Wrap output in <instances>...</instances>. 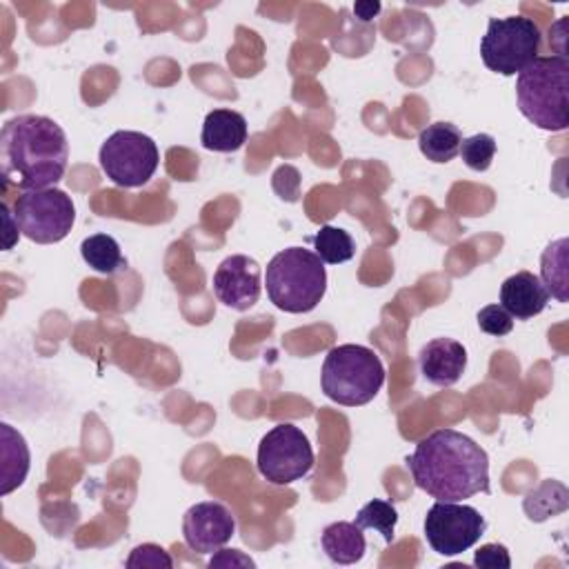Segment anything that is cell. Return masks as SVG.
Instances as JSON below:
<instances>
[{
    "mask_svg": "<svg viewBox=\"0 0 569 569\" xmlns=\"http://www.w3.org/2000/svg\"><path fill=\"white\" fill-rule=\"evenodd\" d=\"M407 467L418 489L445 502H460L476 493H489V456L467 433L436 429L422 438Z\"/></svg>",
    "mask_w": 569,
    "mask_h": 569,
    "instance_id": "6da1fadb",
    "label": "cell"
},
{
    "mask_svg": "<svg viewBox=\"0 0 569 569\" xmlns=\"http://www.w3.org/2000/svg\"><path fill=\"white\" fill-rule=\"evenodd\" d=\"M69 160V142L62 127L36 113H22L4 122L0 131L2 178L20 187L44 189L62 180Z\"/></svg>",
    "mask_w": 569,
    "mask_h": 569,
    "instance_id": "7a4b0ae2",
    "label": "cell"
},
{
    "mask_svg": "<svg viewBox=\"0 0 569 569\" xmlns=\"http://www.w3.org/2000/svg\"><path fill=\"white\" fill-rule=\"evenodd\" d=\"M520 113L545 131L569 127V60L567 56H538L516 78Z\"/></svg>",
    "mask_w": 569,
    "mask_h": 569,
    "instance_id": "3957f363",
    "label": "cell"
},
{
    "mask_svg": "<svg viewBox=\"0 0 569 569\" xmlns=\"http://www.w3.org/2000/svg\"><path fill=\"white\" fill-rule=\"evenodd\" d=\"M269 300L287 313H307L318 307L327 291L325 262L316 251L289 247L278 251L264 276Z\"/></svg>",
    "mask_w": 569,
    "mask_h": 569,
    "instance_id": "277c9868",
    "label": "cell"
},
{
    "mask_svg": "<svg viewBox=\"0 0 569 569\" xmlns=\"http://www.w3.org/2000/svg\"><path fill=\"white\" fill-rule=\"evenodd\" d=\"M320 382L329 400L345 407H362L385 385V367L369 347L338 345L325 356Z\"/></svg>",
    "mask_w": 569,
    "mask_h": 569,
    "instance_id": "5b68a950",
    "label": "cell"
},
{
    "mask_svg": "<svg viewBox=\"0 0 569 569\" xmlns=\"http://www.w3.org/2000/svg\"><path fill=\"white\" fill-rule=\"evenodd\" d=\"M540 44L542 33L531 18H491L480 40V58L489 71L516 76L538 58Z\"/></svg>",
    "mask_w": 569,
    "mask_h": 569,
    "instance_id": "8992f818",
    "label": "cell"
},
{
    "mask_svg": "<svg viewBox=\"0 0 569 569\" xmlns=\"http://www.w3.org/2000/svg\"><path fill=\"white\" fill-rule=\"evenodd\" d=\"M16 222L29 240L53 244L69 236L76 222L73 200L56 187L22 191L13 202Z\"/></svg>",
    "mask_w": 569,
    "mask_h": 569,
    "instance_id": "52a82bcc",
    "label": "cell"
},
{
    "mask_svg": "<svg viewBox=\"0 0 569 569\" xmlns=\"http://www.w3.org/2000/svg\"><path fill=\"white\" fill-rule=\"evenodd\" d=\"M102 173L118 187L136 189L147 184L158 169V147L153 138L140 131H116L111 133L98 153Z\"/></svg>",
    "mask_w": 569,
    "mask_h": 569,
    "instance_id": "ba28073f",
    "label": "cell"
},
{
    "mask_svg": "<svg viewBox=\"0 0 569 569\" xmlns=\"http://www.w3.org/2000/svg\"><path fill=\"white\" fill-rule=\"evenodd\" d=\"M313 467L309 438L291 422L269 429L258 445V471L271 485H291L305 478Z\"/></svg>",
    "mask_w": 569,
    "mask_h": 569,
    "instance_id": "9c48e42d",
    "label": "cell"
},
{
    "mask_svg": "<svg viewBox=\"0 0 569 569\" xmlns=\"http://www.w3.org/2000/svg\"><path fill=\"white\" fill-rule=\"evenodd\" d=\"M485 529L482 513L471 505L436 500L425 516V538L440 556H458L471 549Z\"/></svg>",
    "mask_w": 569,
    "mask_h": 569,
    "instance_id": "30bf717a",
    "label": "cell"
},
{
    "mask_svg": "<svg viewBox=\"0 0 569 569\" xmlns=\"http://www.w3.org/2000/svg\"><path fill=\"white\" fill-rule=\"evenodd\" d=\"M236 533L233 513L216 500L196 502L184 511L182 538L196 553H216Z\"/></svg>",
    "mask_w": 569,
    "mask_h": 569,
    "instance_id": "8fae6325",
    "label": "cell"
},
{
    "mask_svg": "<svg viewBox=\"0 0 569 569\" xmlns=\"http://www.w3.org/2000/svg\"><path fill=\"white\" fill-rule=\"evenodd\" d=\"M211 287L222 305L236 311H247L260 298V264L249 256L233 253L218 264Z\"/></svg>",
    "mask_w": 569,
    "mask_h": 569,
    "instance_id": "7c38bea8",
    "label": "cell"
},
{
    "mask_svg": "<svg viewBox=\"0 0 569 569\" xmlns=\"http://www.w3.org/2000/svg\"><path fill=\"white\" fill-rule=\"evenodd\" d=\"M418 362L427 382L451 387L467 369V349L453 338H433L420 349Z\"/></svg>",
    "mask_w": 569,
    "mask_h": 569,
    "instance_id": "4fadbf2b",
    "label": "cell"
},
{
    "mask_svg": "<svg viewBox=\"0 0 569 569\" xmlns=\"http://www.w3.org/2000/svg\"><path fill=\"white\" fill-rule=\"evenodd\" d=\"M549 302V293L540 278L531 271H518L509 276L500 287V307L518 320L538 316Z\"/></svg>",
    "mask_w": 569,
    "mask_h": 569,
    "instance_id": "5bb4252c",
    "label": "cell"
},
{
    "mask_svg": "<svg viewBox=\"0 0 569 569\" xmlns=\"http://www.w3.org/2000/svg\"><path fill=\"white\" fill-rule=\"evenodd\" d=\"M200 142L209 151L231 153L247 142V120L231 109H213L202 122Z\"/></svg>",
    "mask_w": 569,
    "mask_h": 569,
    "instance_id": "9a60e30c",
    "label": "cell"
},
{
    "mask_svg": "<svg viewBox=\"0 0 569 569\" xmlns=\"http://www.w3.org/2000/svg\"><path fill=\"white\" fill-rule=\"evenodd\" d=\"M320 545H322V551L329 556V560L336 565H353L365 556V549H367L362 529L356 522H347V520L327 525L322 529Z\"/></svg>",
    "mask_w": 569,
    "mask_h": 569,
    "instance_id": "2e32d148",
    "label": "cell"
},
{
    "mask_svg": "<svg viewBox=\"0 0 569 569\" xmlns=\"http://www.w3.org/2000/svg\"><path fill=\"white\" fill-rule=\"evenodd\" d=\"M0 456H2V496L18 489L29 473V447L11 425H0Z\"/></svg>",
    "mask_w": 569,
    "mask_h": 569,
    "instance_id": "e0dca14e",
    "label": "cell"
},
{
    "mask_svg": "<svg viewBox=\"0 0 569 569\" xmlns=\"http://www.w3.org/2000/svg\"><path fill=\"white\" fill-rule=\"evenodd\" d=\"M540 282L558 302L569 300V240L558 238L547 244L540 258Z\"/></svg>",
    "mask_w": 569,
    "mask_h": 569,
    "instance_id": "ac0fdd59",
    "label": "cell"
},
{
    "mask_svg": "<svg viewBox=\"0 0 569 569\" xmlns=\"http://www.w3.org/2000/svg\"><path fill=\"white\" fill-rule=\"evenodd\" d=\"M522 509L533 522L565 513L569 509V489L560 480L547 478L525 496Z\"/></svg>",
    "mask_w": 569,
    "mask_h": 569,
    "instance_id": "d6986e66",
    "label": "cell"
},
{
    "mask_svg": "<svg viewBox=\"0 0 569 569\" xmlns=\"http://www.w3.org/2000/svg\"><path fill=\"white\" fill-rule=\"evenodd\" d=\"M460 142H462V136H460V129L451 122H433L429 127H425L418 136V147H420V153L431 160V162H449L458 156V149H460Z\"/></svg>",
    "mask_w": 569,
    "mask_h": 569,
    "instance_id": "ffe728a7",
    "label": "cell"
},
{
    "mask_svg": "<svg viewBox=\"0 0 569 569\" xmlns=\"http://www.w3.org/2000/svg\"><path fill=\"white\" fill-rule=\"evenodd\" d=\"M82 260L98 273L113 276L127 267V260L120 251V244L109 233H93L80 244Z\"/></svg>",
    "mask_w": 569,
    "mask_h": 569,
    "instance_id": "44dd1931",
    "label": "cell"
},
{
    "mask_svg": "<svg viewBox=\"0 0 569 569\" xmlns=\"http://www.w3.org/2000/svg\"><path fill=\"white\" fill-rule=\"evenodd\" d=\"M313 249H316V256L327 264L347 262L356 253L353 238L345 229L331 227V224H325L318 229V233L313 236Z\"/></svg>",
    "mask_w": 569,
    "mask_h": 569,
    "instance_id": "7402d4cb",
    "label": "cell"
},
{
    "mask_svg": "<svg viewBox=\"0 0 569 569\" xmlns=\"http://www.w3.org/2000/svg\"><path fill=\"white\" fill-rule=\"evenodd\" d=\"M360 529H373L378 531L385 542H391L393 540V533H396V522H398V511L396 507L389 502V500H380V498H373L369 500L367 505L360 507L356 520H353Z\"/></svg>",
    "mask_w": 569,
    "mask_h": 569,
    "instance_id": "603a6c76",
    "label": "cell"
},
{
    "mask_svg": "<svg viewBox=\"0 0 569 569\" xmlns=\"http://www.w3.org/2000/svg\"><path fill=\"white\" fill-rule=\"evenodd\" d=\"M458 153L469 169L487 171L496 156V140L489 133H476V136L462 138Z\"/></svg>",
    "mask_w": 569,
    "mask_h": 569,
    "instance_id": "cb8c5ba5",
    "label": "cell"
},
{
    "mask_svg": "<svg viewBox=\"0 0 569 569\" xmlns=\"http://www.w3.org/2000/svg\"><path fill=\"white\" fill-rule=\"evenodd\" d=\"M124 565L129 569H142V567H149V569H171L173 567V558L160 545L144 542V545H138L136 549H131V553H129Z\"/></svg>",
    "mask_w": 569,
    "mask_h": 569,
    "instance_id": "d4e9b609",
    "label": "cell"
},
{
    "mask_svg": "<svg viewBox=\"0 0 569 569\" xmlns=\"http://www.w3.org/2000/svg\"><path fill=\"white\" fill-rule=\"evenodd\" d=\"M478 327L489 336H507L513 329V318L500 305H487L478 311Z\"/></svg>",
    "mask_w": 569,
    "mask_h": 569,
    "instance_id": "484cf974",
    "label": "cell"
},
{
    "mask_svg": "<svg viewBox=\"0 0 569 569\" xmlns=\"http://www.w3.org/2000/svg\"><path fill=\"white\" fill-rule=\"evenodd\" d=\"M473 565L476 567H487V569H509L511 567V558L505 545L498 542H489L482 545L476 556H473Z\"/></svg>",
    "mask_w": 569,
    "mask_h": 569,
    "instance_id": "4316f807",
    "label": "cell"
},
{
    "mask_svg": "<svg viewBox=\"0 0 569 569\" xmlns=\"http://www.w3.org/2000/svg\"><path fill=\"white\" fill-rule=\"evenodd\" d=\"M256 562L238 549H218L209 560V567H253Z\"/></svg>",
    "mask_w": 569,
    "mask_h": 569,
    "instance_id": "83f0119b",
    "label": "cell"
},
{
    "mask_svg": "<svg viewBox=\"0 0 569 569\" xmlns=\"http://www.w3.org/2000/svg\"><path fill=\"white\" fill-rule=\"evenodd\" d=\"M0 211H2V216H4V229H7V231H4V249H11L13 242L18 240V229H20V227H18V224L13 227L16 216L9 211V207H7L4 202L0 204Z\"/></svg>",
    "mask_w": 569,
    "mask_h": 569,
    "instance_id": "f1b7e54d",
    "label": "cell"
},
{
    "mask_svg": "<svg viewBox=\"0 0 569 569\" xmlns=\"http://www.w3.org/2000/svg\"><path fill=\"white\" fill-rule=\"evenodd\" d=\"M378 11H380V2H356L353 4V13L362 22H369L371 18H376Z\"/></svg>",
    "mask_w": 569,
    "mask_h": 569,
    "instance_id": "f546056e",
    "label": "cell"
}]
</instances>
